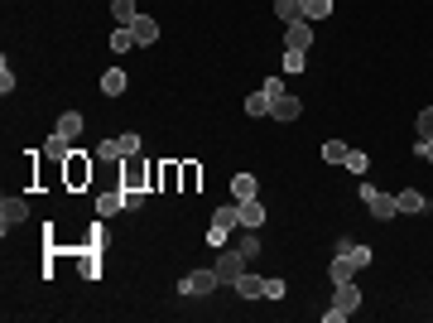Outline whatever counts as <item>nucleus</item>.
Segmentation results:
<instances>
[{
    "instance_id": "30",
    "label": "nucleus",
    "mask_w": 433,
    "mask_h": 323,
    "mask_svg": "<svg viewBox=\"0 0 433 323\" xmlns=\"http://www.w3.org/2000/svg\"><path fill=\"white\" fill-rule=\"evenodd\" d=\"M120 202H125V207H130V212H135L140 202H145V188H120Z\"/></svg>"
},
{
    "instance_id": "19",
    "label": "nucleus",
    "mask_w": 433,
    "mask_h": 323,
    "mask_svg": "<svg viewBox=\"0 0 433 323\" xmlns=\"http://www.w3.org/2000/svg\"><path fill=\"white\" fill-rule=\"evenodd\" d=\"M43 155H48V160H68V155H73V140L53 130V135H48V150H43Z\"/></svg>"
},
{
    "instance_id": "8",
    "label": "nucleus",
    "mask_w": 433,
    "mask_h": 323,
    "mask_svg": "<svg viewBox=\"0 0 433 323\" xmlns=\"http://www.w3.org/2000/svg\"><path fill=\"white\" fill-rule=\"evenodd\" d=\"M424 207H429V198H424V193H419V188H405V193H395V212H424Z\"/></svg>"
},
{
    "instance_id": "1",
    "label": "nucleus",
    "mask_w": 433,
    "mask_h": 323,
    "mask_svg": "<svg viewBox=\"0 0 433 323\" xmlns=\"http://www.w3.org/2000/svg\"><path fill=\"white\" fill-rule=\"evenodd\" d=\"M356 309H361V289H356V280H347V284H337L333 309H328L323 319H328V323H342V319H352Z\"/></svg>"
},
{
    "instance_id": "5",
    "label": "nucleus",
    "mask_w": 433,
    "mask_h": 323,
    "mask_svg": "<svg viewBox=\"0 0 433 323\" xmlns=\"http://www.w3.org/2000/svg\"><path fill=\"white\" fill-rule=\"evenodd\" d=\"M308 43H313V20H294L284 29V48H298V53H308Z\"/></svg>"
},
{
    "instance_id": "17",
    "label": "nucleus",
    "mask_w": 433,
    "mask_h": 323,
    "mask_svg": "<svg viewBox=\"0 0 433 323\" xmlns=\"http://www.w3.org/2000/svg\"><path fill=\"white\" fill-rule=\"evenodd\" d=\"M256 174H236V179H231V193H236V202H246V198H256Z\"/></svg>"
},
{
    "instance_id": "32",
    "label": "nucleus",
    "mask_w": 433,
    "mask_h": 323,
    "mask_svg": "<svg viewBox=\"0 0 433 323\" xmlns=\"http://www.w3.org/2000/svg\"><path fill=\"white\" fill-rule=\"evenodd\" d=\"M260 92H265V97H270V111H275V101L284 97V87H279V78H270V82H265V87H260Z\"/></svg>"
},
{
    "instance_id": "35",
    "label": "nucleus",
    "mask_w": 433,
    "mask_h": 323,
    "mask_svg": "<svg viewBox=\"0 0 433 323\" xmlns=\"http://www.w3.org/2000/svg\"><path fill=\"white\" fill-rule=\"evenodd\" d=\"M82 275H87V280H101V270H97V256H82Z\"/></svg>"
},
{
    "instance_id": "16",
    "label": "nucleus",
    "mask_w": 433,
    "mask_h": 323,
    "mask_svg": "<svg viewBox=\"0 0 433 323\" xmlns=\"http://www.w3.org/2000/svg\"><path fill=\"white\" fill-rule=\"evenodd\" d=\"M265 222V207H260V198H246L241 202V227H260Z\"/></svg>"
},
{
    "instance_id": "21",
    "label": "nucleus",
    "mask_w": 433,
    "mask_h": 323,
    "mask_svg": "<svg viewBox=\"0 0 433 323\" xmlns=\"http://www.w3.org/2000/svg\"><path fill=\"white\" fill-rule=\"evenodd\" d=\"M333 15V0H303V20H328Z\"/></svg>"
},
{
    "instance_id": "24",
    "label": "nucleus",
    "mask_w": 433,
    "mask_h": 323,
    "mask_svg": "<svg viewBox=\"0 0 433 323\" xmlns=\"http://www.w3.org/2000/svg\"><path fill=\"white\" fill-rule=\"evenodd\" d=\"M323 160H328V164H347V145L328 140V145H323Z\"/></svg>"
},
{
    "instance_id": "4",
    "label": "nucleus",
    "mask_w": 433,
    "mask_h": 323,
    "mask_svg": "<svg viewBox=\"0 0 433 323\" xmlns=\"http://www.w3.org/2000/svg\"><path fill=\"white\" fill-rule=\"evenodd\" d=\"M216 284H221V275H216V270H193V275H183V284H178V289H183V294H212Z\"/></svg>"
},
{
    "instance_id": "31",
    "label": "nucleus",
    "mask_w": 433,
    "mask_h": 323,
    "mask_svg": "<svg viewBox=\"0 0 433 323\" xmlns=\"http://www.w3.org/2000/svg\"><path fill=\"white\" fill-rule=\"evenodd\" d=\"M97 155H101V160H125V155H120V140H101Z\"/></svg>"
},
{
    "instance_id": "33",
    "label": "nucleus",
    "mask_w": 433,
    "mask_h": 323,
    "mask_svg": "<svg viewBox=\"0 0 433 323\" xmlns=\"http://www.w3.org/2000/svg\"><path fill=\"white\" fill-rule=\"evenodd\" d=\"M347 169H352V174H366V155H361V150H347Z\"/></svg>"
},
{
    "instance_id": "27",
    "label": "nucleus",
    "mask_w": 433,
    "mask_h": 323,
    "mask_svg": "<svg viewBox=\"0 0 433 323\" xmlns=\"http://www.w3.org/2000/svg\"><path fill=\"white\" fill-rule=\"evenodd\" d=\"M414 125H419V140H433V106L429 111H419V121Z\"/></svg>"
},
{
    "instance_id": "36",
    "label": "nucleus",
    "mask_w": 433,
    "mask_h": 323,
    "mask_svg": "<svg viewBox=\"0 0 433 323\" xmlns=\"http://www.w3.org/2000/svg\"><path fill=\"white\" fill-rule=\"evenodd\" d=\"M265 299H284V280H265Z\"/></svg>"
},
{
    "instance_id": "22",
    "label": "nucleus",
    "mask_w": 433,
    "mask_h": 323,
    "mask_svg": "<svg viewBox=\"0 0 433 323\" xmlns=\"http://www.w3.org/2000/svg\"><path fill=\"white\" fill-rule=\"evenodd\" d=\"M111 10H116V20H120V24H135V20H140L135 0H111Z\"/></svg>"
},
{
    "instance_id": "25",
    "label": "nucleus",
    "mask_w": 433,
    "mask_h": 323,
    "mask_svg": "<svg viewBox=\"0 0 433 323\" xmlns=\"http://www.w3.org/2000/svg\"><path fill=\"white\" fill-rule=\"evenodd\" d=\"M120 207H125L120 193H101V198H97V212H101V217H111V212H120Z\"/></svg>"
},
{
    "instance_id": "20",
    "label": "nucleus",
    "mask_w": 433,
    "mask_h": 323,
    "mask_svg": "<svg viewBox=\"0 0 433 323\" xmlns=\"http://www.w3.org/2000/svg\"><path fill=\"white\" fill-rule=\"evenodd\" d=\"M101 92H106V97H120V92H125V73H120V68L101 73Z\"/></svg>"
},
{
    "instance_id": "15",
    "label": "nucleus",
    "mask_w": 433,
    "mask_h": 323,
    "mask_svg": "<svg viewBox=\"0 0 433 323\" xmlns=\"http://www.w3.org/2000/svg\"><path fill=\"white\" fill-rule=\"evenodd\" d=\"M145 179H155V169H145V164H130V169L120 174V188H145Z\"/></svg>"
},
{
    "instance_id": "26",
    "label": "nucleus",
    "mask_w": 433,
    "mask_h": 323,
    "mask_svg": "<svg viewBox=\"0 0 433 323\" xmlns=\"http://www.w3.org/2000/svg\"><path fill=\"white\" fill-rule=\"evenodd\" d=\"M111 48H116V53H125V48H135V34H130V29L120 24L116 34H111Z\"/></svg>"
},
{
    "instance_id": "12",
    "label": "nucleus",
    "mask_w": 433,
    "mask_h": 323,
    "mask_svg": "<svg viewBox=\"0 0 433 323\" xmlns=\"http://www.w3.org/2000/svg\"><path fill=\"white\" fill-rule=\"evenodd\" d=\"M298 111H303V101L284 92V97L275 101V111H270V116H279V121H298Z\"/></svg>"
},
{
    "instance_id": "7",
    "label": "nucleus",
    "mask_w": 433,
    "mask_h": 323,
    "mask_svg": "<svg viewBox=\"0 0 433 323\" xmlns=\"http://www.w3.org/2000/svg\"><path fill=\"white\" fill-rule=\"evenodd\" d=\"M24 217H29V202H24V198H5V202H0V227H5V232L20 227Z\"/></svg>"
},
{
    "instance_id": "13",
    "label": "nucleus",
    "mask_w": 433,
    "mask_h": 323,
    "mask_svg": "<svg viewBox=\"0 0 433 323\" xmlns=\"http://www.w3.org/2000/svg\"><path fill=\"white\" fill-rule=\"evenodd\" d=\"M53 130H58V135H68V140H78V135H82V111H63Z\"/></svg>"
},
{
    "instance_id": "29",
    "label": "nucleus",
    "mask_w": 433,
    "mask_h": 323,
    "mask_svg": "<svg viewBox=\"0 0 433 323\" xmlns=\"http://www.w3.org/2000/svg\"><path fill=\"white\" fill-rule=\"evenodd\" d=\"M284 73H303V53L298 48H284Z\"/></svg>"
},
{
    "instance_id": "18",
    "label": "nucleus",
    "mask_w": 433,
    "mask_h": 323,
    "mask_svg": "<svg viewBox=\"0 0 433 323\" xmlns=\"http://www.w3.org/2000/svg\"><path fill=\"white\" fill-rule=\"evenodd\" d=\"M275 15L284 24H294V20H303V0H275Z\"/></svg>"
},
{
    "instance_id": "2",
    "label": "nucleus",
    "mask_w": 433,
    "mask_h": 323,
    "mask_svg": "<svg viewBox=\"0 0 433 323\" xmlns=\"http://www.w3.org/2000/svg\"><path fill=\"white\" fill-rule=\"evenodd\" d=\"M241 227V202H226V207H216L212 212V232H207V242L221 246L226 242V232H236Z\"/></svg>"
},
{
    "instance_id": "37",
    "label": "nucleus",
    "mask_w": 433,
    "mask_h": 323,
    "mask_svg": "<svg viewBox=\"0 0 433 323\" xmlns=\"http://www.w3.org/2000/svg\"><path fill=\"white\" fill-rule=\"evenodd\" d=\"M352 261L356 265H371V246H352Z\"/></svg>"
},
{
    "instance_id": "11",
    "label": "nucleus",
    "mask_w": 433,
    "mask_h": 323,
    "mask_svg": "<svg viewBox=\"0 0 433 323\" xmlns=\"http://www.w3.org/2000/svg\"><path fill=\"white\" fill-rule=\"evenodd\" d=\"M125 29L135 34V43H155V39H159V24L150 20V15H140V20H135V24H125Z\"/></svg>"
},
{
    "instance_id": "28",
    "label": "nucleus",
    "mask_w": 433,
    "mask_h": 323,
    "mask_svg": "<svg viewBox=\"0 0 433 323\" xmlns=\"http://www.w3.org/2000/svg\"><path fill=\"white\" fill-rule=\"evenodd\" d=\"M0 92H5V97L15 92V73H10V58H0Z\"/></svg>"
},
{
    "instance_id": "9",
    "label": "nucleus",
    "mask_w": 433,
    "mask_h": 323,
    "mask_svg": "<svg viewBox=\"0 0 433 323\" xmlns=\"http://www.w3.org/2000/svg\"><path fill=\"white\" fill-rule=\"evenodd\" d=\"M236 294H241V299H265V280H260V275H251V270H241Z\"/></svg>"
},
{
    "instance_id": "14",
    "label": "nucleus",
    "mask_w": 433,
    "mask_h": 323,
    "mask_svg": "<svg viewBox=\"0 0 433 323\" xmlns=\"http://www.w3.org/2000/svg\"><path fill=\"white\" fill-rule=\"evenodd\" d=\"M347 280H356V261L337 251V261H333V284H347Z\"/></svg>"
},
{
    "instance_id": "23",
    "label": "nucleus",
    "mask_w": 433,
    "mask_h": 323,
    "mask_svg": "<svg viewBox=\"0 0 433 323\" xmlns=\"http://www.w3.org/2000/svg\"><path fill=\"white\" fill-rule=\"evenodd\" d=\"M246 116H270V97H265V92H251V97H246Z\"/></svg>"
},
{
    "instance_id": "3",
    "label": "nucleus",
    "mask_w": 433,
    "mask_h": 323,
    "mask_svg": "<svg viewBox=\"0 0 433 323\" xmlns=\"http://www.w3.org/2000/svg\"><path fill=\"white\" fill-rule=\"evenodd\" d=\"M212 270L221 275V284H236V280H241V270H246V256H241V251H221Z\"/></svg>"
},
{
    "instance_id": "38",
    "label": "nucleus",
    "mask_w": 433,
    "mask_h": 323,
    "mask_svg": "<svg viewBox=\"0 0 433 323\" xmlns=\"http://www.w3.org/2000/svg\"><path fill=\"white\" fill-rule=\"evenodd\" d=\"M414 155H419V160H429V164H433V140H419V145H414Z\"/></svg>"
},
{
    "instance_id": "10",
    "label": "nucleus",
    "mask_w": 433,
    "mask_h": 323,
    "mask_svg": "<svg viewBox=\"0 0 433 323\" xmlns=\"http://www.w3.org/2000/svg\"><path fill=\"white\" fill-rule=\"evenodd\" d=\"M87 179H92V164L82 160V150H78V155H68V183H73V188H82Z\"/></svg>"
},
{
    "instance_id": "34",
    "label": "nucleus",
    "mask_w": 433,
    "mask_h": 323,
    "mask_svg": "<svg viewBox=\"0 0 433 323\" xmlns=\"http://www.w3.org/2000/svg\"><path fill=\"white\" fill-rule=\"evenodd\" d=\"M120 155H140V135L125 130V135H120Z\"/></svg>"
},
{
    "instance_id": "6",
    "label": "nucleus",
    "mask_w": 433,
    "mask_h": 323,
    "mask_svg": "<svg viewBox=\"0 0 433 323\" xmlns=\"http://www.w3.org/2000/svg\"><path fill=\"white\" fill-rule=\"evenodd\" d=\"M361 198H366V207H371V217H380V222L395 217V198H390V193H380V188L366 183V188H361Z\"/></svg>"
}]
</instances>
